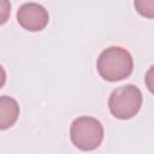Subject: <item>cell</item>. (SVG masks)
<instances>
[{"label": "cell", "instance_id": "1", "mask_svg": "<svg viewBox=\"0 0 154 154\" xmlns=\"http://www.w3.org/2000/svg\"><path fill=\"white\" fill-rule=\"evenodd\" d=\"M96 69L99 75L108 81L117 82L128 78L134 70V60L129 51L119 46H111L101 52Z\"/></svg>", "mask_w": 154, "mask_h": 154}, {"label": "cell", "instance_id": "2", "mask_svg": "<svg viewBox=\"0 0 154 154\" xmlns=\"http://www.w3.org/2000/svg\"><path fill=\"white\" fill-rule=\"evenodd\" d=\"M70 137L75 147L81 150L96 149L103 140V126L93 117L76 118L70 126Z\"/></svg>", "mask_w": 154, "mask_h": 154}, {"label": "cell", "instance_id": "3", "mask_svg": "<svg viewBox=\"0 0 154 154\" xmlns=\"http://www.w3.org/2000/svg\"><path fill=\"white\" fill-rule=\"evenodd\" d=\"M142 93L134 84L122 85L114 89L108 97V108L112 116L118 119L135 117L142 107Z\"/></svg>", "mask_w": 154, "mask_h": 154}, {"label": "cell", "instance_id": "4", "mask_svg": "<svg viewBox=\"0 0 154 154\" xmlns=\"http://www.w3.org/2000/svg\"><path fill=\"white\" fill-rule=\"evenodd\" d=\"M17 20L25 30L40 31L48 24L49 16L48 11L42 5L36 2H25L18 8Z\"/></svg>", "mask_w": 154, "mask_h": 154}, {"label": "cell", "instance_id": "5", "mask_svg": "<svg viewBox=\"0 0 154 154\" xmlns=\"http://www.w3.org/2000/svg\"><path fill=\"white\" fill-rule=\"evenodd\" d=\"M19 116L18 102L10 96L2 95L0 97V128L5 130L12 126Z\"/></svg>", "mask_w": 154, "mask_h": 154}, {"label": "cell", "instance_id": "6", "mask_svg": "<svg viewBox=\"0 0 154 154\" xmlns=\"http://www.w3.org/2000/svg\"><path fill=\"white\" fill-rule=\"evenodd\" d=\"M135 10L146 18H154V0H134Z\"/></svg>", "mask_w": 154, "mask_h": 154}, {"label": "cell", "instance_id": "7", "mask_svg": "<svg viewBox=\"0 0 154 154\" xmlns=\"http://www.w3.org/2000/svg\"><path fill=\"white\" fill-rule=\"evenodd\" d=\"M146 85L148 90L154 94V65H152L146 73Z\"/></svg>", "mask_w": 154, "mask_h": 154}]
</instances>
